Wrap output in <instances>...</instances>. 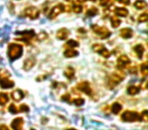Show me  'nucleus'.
Returning <instances> with one entry per match:
<instances>
[{"instance_id":"9d476101","label":"nucleus","mask_w":148,"mask_h":130,"mask_svg":"<svg viewBox=\"0 0 148 130\" xmlns=\"http://www.w3.org/2000/svg\"><path fill=\"white\" fill-rule=\"evenodd\" d=\"M15 34L18 35V36H23V37H25V39L21 40V41H23L25 43H27V39H32L33 37H35V31H21V32H16Z\"/></svg>"},{"instance_id":"0eeeda50","label":"nucleus","mask_w":148,"mask_h":130,"mask_svg":"<svg viewBox=\"0 0 148 130\" xmlns=\"http://www.w3.org/2000/svg\"><path fill=\"white\" fill-rule=\"evenodd\" d=\"M25 14L27 15V17H29L31 19H37L40 15V10L37 7L29 6L25 9Z\"/></svg>"},{"instance_id":"412c9836","label":"nucleus","mask_w":148,"mask_h":130,"mask_svg":"<svg viewBox=\"0 0 148 130\" xmlns=\"http://www.w3.org/2000/svg\"><path fill=\"white\" fill-rule=\"evenodd\" d=\"M139 91H140V87H135V85H130V87H128V89H127V93L129 94V95H131V96L137 95Z\"/></svg>"},{"instance_id":"cd10ccee","label":"nucleus","mask_w":148,"mask_h":130,"mask_svg":"<svg viewBox=\"0 0 148 130\" xmlns=\"http://www.w3.org/2000/svg\"><path fill=\"white\" fill-rule=\"evenodd\" d=\"M99 3H101V6L110 7L114 3V0H99Z\"/></svg>"},{"instance_id":"f257e3e1","label":"nucleus","mask_w":148,"mask_h":130,"mask_svg":"<svg viewBox=\"0 0 148 130\" xmlns=\"http://www.w3.org/2000/svg\"><path fill=\"white\" fill-rule=\"evenodd\" d=\"M23 46H21V45L16 44V43L10 44V45H9V47H8L9 60L13 61V60L21 58V55H23Z\"/></svg>"},{"instance_id":"4c0bfd02","label":"nucleus","mask_w":148,"mask_h":130,"mask_svg":"<svg viewBox=\"0 0 148 130\" xmlns=\"http://www.w3.org/2000/svg\"><path fill=\"white\" fill-rule=\"evenodd\" d=\"M46 37H47V35H46L45 33H42V34H40V36H39V40L41 41L42 39H45Z\"/></svg>"},{"instance_id":"37998d69","label":"nucleus","mask_w":148,"mask_h":130,"mask_svg":"<svg viewBox=\"0 0 148 130\" xmlns=\"http://www.w3.org/2000/svg\"><path fill=\"white\" fill-rule=\"evenodd\" d=\"M31 130H35V129H31Z\"/></svg>"},{"instance_id":"f704fd0d","label":"nucleus","mask_w":148,"mask_h":130,"mask_svg":"<svg viewBox=\"0 0 148 130\" xmlns=\"http://www.w3.org/2000/svg\"><path fill=\"white\" fill-rule=\"evenodd\" d=\"M29 111V107L27 105H21L18 108V112H27Z\"/></svg>"},{"instance_id":"7ed1b4c3","label":"nucleus","mask_w":148,"mask_h":130,"mask_svg":"<svg viewBox=\"0 0 148 130\" xmlns=\"http://www.w3.org/2000/svg\"><path fill=\"white\" fill-rule=\"evenodd\" d=\"M91 30L95 33V35L99 36L101 39H107L111 36V32L105 27H99L97 25H91Z\"/></svg>"},{"instance_id":"dca6fc26","label":"nucleus","mask_w":148,"mask_h":130,"mask_svg":"<svg viewBox=\"0 0 148 130\" xmlns=\"http://www.w3.org/2000/svg\"><path fill=\"white\" fill-rule=\"evenodd\" d=\"M68 36H69V31L67 29H65V28L60 29L57 33V38L60 40H66L68 38Z\"/></svg>"},{"instance_id":"a19ab883","label":"nucleus","mask_w":148,"mask_h":130,"mask_svg":"<svg viewBox=\"0 0 148 130\" xmlns=\"http://www.w3.org/2000/svg\"><path fill=\"white\" fill-rule=\"evenodd\" d=\"M65 1H68V2H71L72 0H65Z\"/></svg>"},{"instance_id":"aec40b11","label":"nucleus","mask_w":148,"mask_h":130,"mask_svg":"<svg viewBox=\"0 0 148 130\" xmlns=\"http://www.w3.org/2000/svg\"><path fill=\"white\" fill-rule=\"evenodd\" d=\"M115 13L118 17H127L128 15V10L126 8H123V7H116L115 9Z\"/></svg>"},{"instance_id":"423d86ee","label":"nucleus","mask_w":148,"mask_h":130,"mask_svg":"<svg viewBox=\"0 0 148 130\" xmlns=\"http://www.w3.org/2000/svg\"><path fill=\"white\" fill-rule=\"evenodd\" d=\"M64 10H65V6H64L63 4H57V5H55V6H54L53 8L51 9V11H50V13H49V19H54L55 17H57L58 15L60 14V13L63 12Z\"/></svg>"},{"instance_id":"4468645a","label":"nucleus","mask_w":148,"mask_h":130,"mask_svg":"<svg viewBox=\"0 0 148 130\" xmlns=\"http://www.w3.org/2000/svg\"><path fill=\"white\" fill-rule=\"evenodd\" d=\"M35 64H36L35 58H33V57L27 58V59L25 61V66H23V69H25V70H31V69L34 67Z\"/></svg>"},{"instance_id":"a878e982","label":"nucleus","mask_w":148,"mask_h":130,"mask_svg":"<svg viewBox=\"0 0 148 130\" xmlns=\"http://www.w3.org/2000/svg\"><path fill=\"white\" fill-rule=\"evenodd\" d=\"M111 23H112V27L113 28H118L120 25H121V21H120L118 17H111Z\"/></svg>"},{"instance_id":"72a5a7b5","label":"nucleus","mask_w":148,"mask_h":130,"mask_svg":"<svg viewBox=\"0 0 148 130\" xmlns=\"http://www.w3.org/2000/svg\"><path fill=\"white\" fill-rule=\"evenodd\" d=\"M73 11L75 13H80L81 11H82V6H81V5H74Z\"/></svg>"},{"instance_id":"c85d7f7f","label":"nucleus","mask_w":148,"mask_h":130,"mask_svg":"<svg viewBox=\"0 0 148 130\" xmlns=\"http://www.w3.org/2000/svg\"><path fill=\"white\" fill-rule=\"evenodd\" d=\"M140 70H141L142 74L145 76V75L148 73V65H147V63H143V64H142L141 66H140Z\"/></svg>"},{"instance_id":"f3484780","label":"nucleus","mask_w":148,"mask_h":130,"mask_svg":"<svg viewBox=\"0 0 148 130\" xmlns=\"http://www.w3.org/2000/svg\"><path fill=\"white\" fill-rule=\"evenodd\" d=\"M144 51H145V49H144L143 46L140 45V44H138V45L134 46V52H135L136 55H137L138 58H140V59H141V58L143 57Z\"/></svg>"},{"instance_id":"473e14b6","label":"nucleus","mask_w":148,"mask_h":130,"mask_svg":"<svg viewBox=\"0 0 148 130\" xmlns=\"http://www.w3.org/2000/svg\"><path fill=\"white\" fill-rule=\"evenodd\" d=\"M8 111L12 114H16L17 112H18V108H17L15 105H13V104H11V105L8 107Z\"/></svg>"},{"instance_id":"e433bc0d","label":"nucleus","mask_w":148,"mask_h":130,"mask_svg":"<svg viewBox=\"0 0 148 130\" xmlns=\"http://www.w3.org/2000/svg\"><path fill=\"white\" fill-rule=\"evenodd\" d=\"M120 3H122V4H124V5H128V4H130V0H118Z\"/></svg>"},{"instance_id":"b1692460","label":"nucleus","mask_w":148,"mask_h":130,"mask_svg":"<svg viewBox=\"0 0 148 130\" xmlns=\"http://www.w3.org/2000/svg\"><path fill=\"white\" fill-rule=\"evenodd\" d=\"M122 110V106L121 104L119 103H114L113 106H112V112H113L114 114H118L120 113Z\"/></svg>"},{"instance_id":"c756f323","label":"nucleus","mask_w":148,"mask_h":130,"mask_svg":"<svg viewBox=\"0 0 148 130\" xmlns=\"http://www.w3.org/2000/svg\"><path fill=\"white\" fill-rule=\"evenodd\" d=\"M148 19V14L147 13H142L141 15H139V17H138V21L139 23H145V21H147Z\"/></svg>"},{"instance_id":"58836bf2","label":"nucleus","mask_w":148,"mask_h":130,"mask_svg":"<svg viewBox=\"0 0 148 130\" xmlns=\"http://www.w3.org/2000/svg\"><path fill=\"white\" fill-rule=\"evenodd\" d=\"M0 130H10L6 125H0Z\"/></svg>"},{"instance_id":"2f4dec72","label":"nucleus","mask_w":148,"mask_h":130,"mask_svg":"<svg viewBox=\"0 0 148 130\" xmlns=\"http://www.w3.org/2000/svg\"><path fill=\"white\" fill-rule=\"evenodd\" d=\"M72 103L74 104V105H76V106H81L84 104V100L81 99V98H76L75 100H73V101H71Z\"/></svg>"},{"instance_id":"ea45409f","label":"nucleus","mask_w":148,"mask_h":130,"mask_svg":"<svg viewBox=\"0 0 148 130\" xmlns=\"http://www.w3.org/2000/svg\"><path fill=\"white\" fill-rule=\"evenodd\" d=\"M85 1H92V2H95L97 0H77V2L81 3V2H85Z\"/></svg>"},{"instance_id":"f03ea898","label":"nucleus","mask_w":148,"mask_h":130,"mask_svg":"<svg viewBox=\"0 0 148 130\" xmlns=\"http://www.w3.org/2000/svg\"><path fill=\"white\" fill-rule=\"evenodd\" d=\"M125 77V74L122 72H114L108 78V85H109L110 89H114L116 85H118L123 78Z\"/></svg>"},{"instance_id":"9b49d317","label":"nucleus","mask_w":148,"mask_h":130,"mask_svg":"<svg viewBox=\"0 0 148 130\" xmlns=\"http://www.w3.org/2000/svg\"><path fill=\"white\" fill-rule=\"evenodd\" d=\"M0 87L2 89H10L14 87V83L12 80H9L7 77H0Z\"/></svg>"},{"instance_id":"c9c22d12","label":"nucleus","mask_w":148,"mask_h":130,"mask_svg":"<svg viewBox=\"0 0 148 130\" xmlns=\"http://www.w3.org/2000/svg\"><path fill=\"white\" fill-rule=\"evenodd\" d=\"M62 100H63V101H67L68 103H71V100H70V95H68V94L64 95L63 97H62Z\"/></svg>"},{"instance_id":"79ce46f5","label":"nucleus","mask_w":148,"mask_h":130,"mask_svg":"<svg viewBox=\"0 0 148 130\" xmlns=\"http://www.w3.org/2000/svg\"><path fill=\"white\" fill-rule=\"evenodd\" d=\"M67 130H75V129H67Z\"/></svg>"},{"instance_id":"a211bd4d","label":"nucleus","mask_w":148,"mask_h":130,"mask_svg":"<svg viewBox=\"0 0 148 130\" xmlns=\"http://www.w3.org/2000/svg\"><path fill=\"white\" fill-rule=\"evenodd\" d=\"M134 7L137 9H144L147 7V2L145 0H136L134 3Z\"/></svg>"},{"instance_id":"ddd939ff","label":"nucleus","mask_w":148,"mask_h":130,"mask_svg":"<svg viewBox=\"0 0 148 130\" xmlns=\"http://www.w3.org/2000/svg\"><path fill=\"white\" fill-rule=\"evenodd\" d=\"M11 98H12L14 101L18 102L25 98V94H23V91H21V89H16V91H12V94H11Z\"/></svg>"},{"instance_id":"20e7f679","label":"nucleus","mask_w":148,"mask_h":130,"mask_svg":"<svg viewBox=\"0 0 148 130\" xmlns=\"http://www.w3.org/2000/svg\"><path fill=\"white\" fill-rule=\"evenodd\" d=\"M121 118L125 122H134V121H139L140 115L137 112H134V111H125L122 114Z\"/></svg>"},{"instance_id":"2eb2a0df","label":"nucleus","mask_w":148,"mask_h":130,"mask_svg":"<svg viewBox=\"0 0 148 130\" xmlns=\"http://www.w3.org/2000/svg\"><path fill=\"white\" fill-rule=\"evenodd\" d=\"M120 34H121V37L124 38V39H130L133 36V31L130 28H125V29L121 30Z\"/></svg>"},{"instance_id":"f8f14e48","label":"nucleus","mask_w":148,"mask_h":130,"mask_svg":"<svg viewBox=\"0 0 148 130\" xmlns=\"http://www.w3.org/2000/svg\"><path fill=\"white\" fill-rule=\"evenodd\" d=\"M23 119L21 117L15 118L12 121V123H11V128L13 130H21L23 129Z\"/></svg>"},{"instance_id":"4be33fe9","label":"nucleus","mask_w":148,"mask_h":130,"mask_svg":"<svg viewBox=\"0 0 148 130\" xmlns=\"http://www.w3.org/2000/svg\"><path fill=\"white\" fill-rule=\"evenodd\" d=\"M65 76L67 77V78L69 79H72L74 77V75H75V71H74V69L72 68V67H68L67 69L65 70Z\"/></svg>"},{"instance_id":"7c9ffc66","label":"nucleus","mask_w":148,"mask_h":130,"mask_svg":"<svg viewBox=\"0 0 148 130\" xmlns=\"http://www.w3.org/2000/svg\"><path fill=\"white\" fill-rule=\"evenodd\" d=\"M140 120H143L144 122L148 121V111L147 110H144V111L142 112V114L140 115Z\"/></svg>"},{"instance_id":"6e6552de","label":"nucleus","mask_w":148,"mask_h":130,"mask_svg":"<svg viewBox=\"0 0 148 130\" xmlns=\"http://www.w3.org/2000/svg\"><path fill=\"white\" fill-rule=\"evenodd\" d=\"M77 89H78L80 91H82V93L86 94V95H88V96H90L91 94H92L91 87L87 81H82V83H80L78 85H77Z\"/></svg>"},{"instance_id":"6ab92c4d","label":"nucleus","mask_w":148,"mask_h":130,"mask_svg":"<svg viewBox=\"0 0 148 130\" xmlns=\"http://www.w3.org/2000/svg\"><path fill=\"white\" fill-rule=\"evenodd\" d=\"M78 55V52L76 51V50H74V49H67L64 51V56L67 58H72V57H75V56Z\"/></svg>"},{"instance_id":"393cba45","label":"nucleus","mask_w":148,"mask_h":130,"mask_svg":"<svg viewBox=\"0 0 148 130\" xmlns=\"http://www.w3.org/2000/svg\"><path fill=\"white\" fill-rule=\"evenodd\" d=\"M97 13H99V9H97V7H91V8H89L88 10H87L86 17H95V15H97Z\"/></svg>"},{"instance_id":"5701e85b","label":"nucleus","mask_w":148,"mask_h":130,"mask_svg":"<svg viewBox=\"0 0 148 130\" xmlns=\"http://www.w3.org/2000/svg\"><path fill=\"white\" fill-rule=\"evenodd\" d=\"M9 98H8V95L5 93H0V105L3 106L8 102Z\"/></svg>"},{"instance_id":"39448f33","label":"nucleus","mask_w":148,"mask_h":130,"mask_svg":"<svg viewBox=\"0 0 148 130\" xmlns=\"http://www.w3.org/2000/svg\"><path fill=\"white\" fill-rule=\"evenodd\" d=\"M92 49L95 52L101 54V55L105 58H109L110 56H111V53L108 51V49H106V47L103 44H95V45L92 46Z\"/></svg>"},{"instance_id":"bb28decb","label":"nucleus","mask_w":148,"mask_h":130,"mask_svg":"<svg viewBox=\"0 0 148 130\" xmlns=\"http://www.w3.org/2000/svg\"><path fill=\"white\" fill-rule=\"evenodd\" d=\"M66 46L69 48H75V47H78L79 43L77 41H75V40H69V41H67V43H66Z\"/></svg>"},{"instance_id":"1a4fd4ad","label":"nucleus","mask_w":148,"mask_h":130,"mask_svg":"<svg viewBox=\"0 0 148 130\" xmlns=\"http://www.w3.org/2000/svg\"><path fill=\"white\" fill-rule=\"evenodd\" d=\"M117 63H118V67H119V68H124V67H126L127 65H129V64L131 63V60H130V58L128 57V56L122 55L118 58Z\"/></svg>"}]
</instances>
